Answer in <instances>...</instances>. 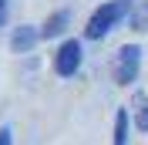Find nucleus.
<instances>
[{"label":"nucleus","mask_w":148,"mask_h":145,"mask_svg":"<svg viewBox=\"0 0 148 145\" xmlns=\"http://www.w3.org/2000/svg\"><path fill=\"white\" fill-rule=\"evenodd\" d=\"M131 10V0H108L104 7H98L91 14V20H88V27H84V34L91 37V41H101L104 34H108L114 24H118L125 14Z\"/></svg>","instance_id":"1"},{"label":"nucleus","mask_w":148,"mask_h":145,"mask_svg":"<svg viewBox=\"0 0 148 145\" xmlns=\"http://www.w3.org/2000/svg\"><path fill=\"white\" fill-rule=\"evenodd\" d=\"M138 64H141V51H138V47H135V44L121 47L118 61H114V81H118V84H131L135 74H138Z\"/></svg>","instance_id":"2"},{"label":"nucleus","mask_w":148,"mask_h":145,"mask_svg":"<svg viewBox=\"0 0 148 145\" xmlns=\"http://www.w3.org/2000/svg\"><path fill=\"white\" fill-rule=\"evenodd\" d=\"M77 68H81V44H77V41H64L61 51L54 54V71L61 74V78H71Z\"/></svg>","instance_id":"3"},{"label":"nucleus","mask_w":148,"mask_h":145,"mask_svg":"<svg viewBox=\"0 0 148 145\" xmlns=\"http://www.w3.org/2000/svg\"><path fill=\"white\" fill-rule=\"evenodd\" d=\"M37 37H40V30H34V27H27V24H24V27L14 30V37H10V47H14V51H30V47L37 44Z\"/></svg>","instance_id":"4"},{"label":"nucleus","mask_w":148,"mask_h":145,"mask_svg":"<svg viewBox=\"0 0 148 145\" xmlns=\"http://www.w3.org/2000/svg\"><path fill=\"white\" fill-rule=\"evenodd\" d=\"M67 10H57L54 17H47V24L40 27V37H57V34H64V27H67Z\"/></svg>","instance_id":"5"},{"label":"nucleus","mask_w":148,"mask_h":145,"mask_svg":"<svg viewBox=\"0 0 148 145\" xmlns=\"http://www.w3.org/2000/svg\"><path fill=\"white\" fill-rule=\"evenodd\" d=\"M114 145H128V111L125 108L114 115Z\"/></svg>","instance_id":"6"},{"label":"nucleus","mask_w":148,"mask_h":145,"mask_svg":"<svg viewBox=\"0 0 148 145\" xmlns=\"http://www.w3.org/2000/svg\"><path fill=\"white\" fill-rule=\"evenodd\" d=\"M0 145H14V138H10V128H0Z\"/></svg>","instance_id":"7"},{"label":"nucleus","mask_w":148,"mask_h":145,"mask_svg":"<svg viewBox=\"0 0 148 145\" xmlns=\"http://www.w3.org/2000/svg\"><path fill=\"white\" fill-rule=\"evenodd\" d=\"M7 24V0H0V27Z\"/></svg>","instance_id":"8"}]
</instances>
